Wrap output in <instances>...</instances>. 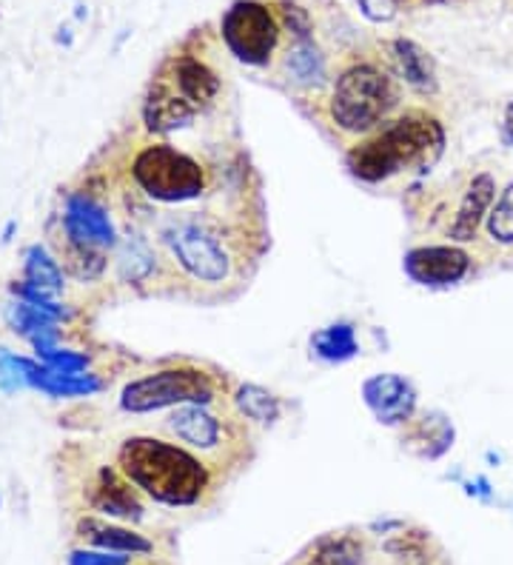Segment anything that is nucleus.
Segmentation results:
<instances>
[{"label":"nucleus","mask_w":513,"mask_h":565,"mask_svg":"<svg viewBox=\"0 0 513 565\" xmlns=\"http://www.w3.org/2000/svg\"><path fill=\"white\" fill-rule=\"evenodd\" d=\"M37 351H41V358L46 360L49 369H55V372H64V374H78L80 369H86V363H89L83 354H75V351H60L55 343L41 346Z\"/></svg>","instance_id":"obj_26"},{"label":"nucleus","mask_w":513,"mask_h":565,"mask_svg":"<svg viewBox=\"0 0 513 565\" xmlns=\"http://www.w3.org/2000/svg\"><path fill=\"white\" fill-rule=\"evenodd\" d=\"M399 106V89L394 78L371 64H356L337 78L328 115L345 135H368L383 126Z\"/></svg>","instance_id":"obj_3"},{"label":"nucleus","mask_w":513,"mask_h":565,"mask_svg":"<svg viewBox=\"0 0 513 565\" xmlns=\"http://www.w3.org/2000/svg\"><path fill=\"white\" fill-rule=\"evenodd\" d=\"M26 283L46 294H55L64 289V272L57 260H52L41 246H32L26 255Z\"/></svg>","instance_id":"obj_22"},{"label":"nucleus","mask_w":513,"mask_h":565,"mask_svg":"<svg viewBox=\"0 0 513 565\" xmlns=\"http://www.w3.org/2000/svg\"><path fill=\"white\" fill-rule=\"evenodd\" d=\"M235 406L246 420H254L260 426H271V422L280 417V400L265 388L254 386V383H246V386L237 388Z\"/></svg>","instance_id":"obj_21"},{"label":"nucleus","mask_w":513,"mask_h":565,"mask_svg":"<svg viewBox=\"0 0 513 565\" xmlns=\"http://www.w3.org/2000/svg\"><path fill=\"white\" fill-rule=\"evenodd\" d=\"M285 69H288V78L297 83V87L317 89L326 83V58L322 52L314 46L311 37H303V41H294V46L285 55Z\"/></svg>","instance_id":"obj_18"},{"label":"nucleus","mask_w":513,"mask_h":565,"mask_svg":"<svg viewBox=\"0 0 513 565\" xmlns=\"http://www.w3.org/2000/svg\"><path fill=\"white\" fill-rule=\"evenodd\" d=\"M200 112L189 101H183L174 89L166 83V80H157L155 89H151L149 101L142 106V121L157 135H169V132L185 129L192 126V121Z\"/></svg>","instance_id":"obj_14"},{"label":"nucleus","mask_w":513,"mask_h":565,"mask_svg":"<svg viewBox=\"0 0 513 565\" xmlns=\"http://www.w3.org/2000/svg\"><path fill=\"white\" fill-rule=\"evenodd\" d=\"M121 468L128 483L163 506H197L212 488V474L183 445L155 437H135L121 449Z\"/></svg>","instance_id":"obj_2"},{"label":"nucleus","mask_w":513,"mask_h":565,"mask_svg":"<svg viewBox=\"0 0 513 565\" xmlns=\"http://www.w3.org/2000/svg\"><path fill=\"white\" fill-rule=\"evenodd\" d=\"M311 351L317 358L328 360V363H345V360H351L356 351H360L354 326H351V323H337V326L314 331Z\"/></svg>","instance_id":"obj_19"},{"label":"nucleus","mask_w":513,"mask_h":565,"mask_svg":"<svg viewBox=\"0 0 513 565\" xmlns=\"http://www.w3.org/2000/svg\"><path fill=\"white\" fill-rule=\"evenodd\" d=\"M363 400L383 426H402L417 411V388L399 374H374L363 383Z\"/></svg>","instance_id":"obj_11"},{"label":"nucleus","mask_w":513,"mask_h":565,"mask_svg":"<svg viewBox=\"0 0 513 565\" xmlns=\"http://www.w3.org/2000/svg\"><path fill=\"white\" fill-rule=\"evenodd\" d=\"M166 431H169L180 445L200 454H214L226 445V426L212 408L203 403H189L178 406L166 417Z\"/></svg>","instance_id":"obj_10"},{"label":"nucleus","mask_w":513,"mask_h":565,"mask_svg":"<svg viewBox=\"0 0 513 565\" xmlns=\"http://www.w3.org/2000/svg\"><path fill=\"white\" fill-rule=\"evenodd\" d=\"M445 151V126L425 112H406L388 121L349 151V169L356 180L385 183L406 172H428Z\"/></svg>","instance_id":"obj_1"},{"label":"nucleus","mask_w":513,"mask_h":565,"mask_svg":"<svg viewBox=\"0 0 513 565\" xmlns=\"http://www.w3.org/2000/svg\"><path fill=\"white\" fill-rule=\"evenodd\" d=\"M394 64H397L399 78L406 80L413 92L420 94H434L440 80H436V64L434 58L422 49L417 41H408V37H397L391 44Z\"/></svg>","instance_id":"obj_16"},{"label":"nucleus","mask_w":513,"mask_h":565,"mask_svg":"<svg viewBox=\"0 0 513 565\" xmlns=\"http://www.w3.org/2000/svg\"><path fill=\"white\" fill-rule=\"evenodd\" d=\"M64 229L71 246L80 249H106L114 246V226L109 221L106 208L98 206L86 194H71L66 201Z\"/></svg>","instance_id":"obj_12"},{"label":"nucleus","mask_w":513,"mask_h":565,"mask_svg":"<svg viewBox=\"0 0 513 565\" xmlns=\"http://www.w3.org/2000/svg\"><path fill=\"white\" fill-rule=\"evenodd\" d=\"M420 3H448V0H420Z\"/></svg>","instance_id":"obj_31"},{"label":"nucleus","mask_w":513,"mask_h":565,"mask_svg":"<svg viewBox=\"0 0 513 565\" xmlns=\"http://www.w3.org/2000/svg\"><path fill=\"white\" fill-rule=\"evenodd\" d=\"M411 443H425L422 457L434 460L451 449V443H454V429H451L445 417L436 415L434 420H428L425 417V420L417 426V431L411 434Z\"/></svg>","instance_id":"obj_24"},{"label":"nucleus","mask_w":513,"mask_h":565,"mask_svg":"<svg viewBox=\"0 0 513 565\" xmlns=\"http://www.w3.org/2000/svg\"><path fill=\"white\" fill-rule=\"evenodd\" d=\"M283 15H285V23H288V30L294 32V41L311 37V23H308L306 9L294 7V3H285Z\"/></svg>","instance_id":"obj_29"},{"label":"nucleus","mask_w":513,"mask_h":565,"mask_svg":"<svg viewBox=\"0 0 513 565\" xmlns=\"http://www.w3.org/2000/svg\"><path fill=\"white\" fill-rule=\"evenodd\" d=\"M80 536L86 543H92L100 551H114V554H149L155 545L151 540H146L142 534L132 529H123V526H109L103 520H94V517H86L78 526Z\"/></svg>","instance_id":"obj_17"},{"label":"nucleus","mask_w":513,"mask_h":565,"mask_svg":"<svg viewBox=\"0 0 513 565\" xmlns=\"http://www.w3.org/2000/svg\"><path fill=\"white\" fill-rule=\"evenodd\" d=\"M166 246H169V251L174 255L180 269H183L189 278L197 280V283L217 286V283H226V280L231 278V272H235L231 246H228L226 237L217 229H212L208 223H174V226L166 231Z\"/></svg>","instance_id":"obj_6"},{"label":"nucleus","mask_w":513,"mask_h":565,"mask_svg":"<svg viewBox=\"0 0 513 565\" xmlns=\"http://www.w3.org/2000/svg\"><path fill=\"white\" fill-rule=\"evenodd\" d=\"M399 0H354V7L368 18L371 23H388L397 15Z\"/></svg>","instance_id":"obj_27"},{"label":"nucleus","mask_w":513,"mask_h":565,"mask_svg":"<svg viewBox=\"0 0 513 565\" xmlns=\"http://www.w3.org/2000/svg\"><path fill=\"white\" fill-rule=\"evenodd\" d=\"M306 565H365V545L351 534L322 536Z\"/></svg>","instance_id":"obj_20"},{"label":"nucleus","mask_w":513,"mask_h":565,"mask_svg":"<svg viewBox=\"0 0 513 565\" xmlns=\"http://www.w3.org/2000/svg\"><path fill=\"white\" fill-rule=\"evenodd\" d=\"M69 565H128L126 554H114V551H71Z\"/></svg>","instance_id":"obj_28"},{"label":"nucleus","mask_w":513,"mask_h":565,"mask_svg":"<svg viewBox=\"0 0 513 565\" xmlns=\"http://www.w3.org/2000/svg\"><path fill=\"white\" fill-rule=\"evenodd\" d=\"M183 101L192 103L197 112L212 106L220 94V78L214 72L212 66H206L197 58H178L171 64V78H163Z\"/></svg>","instance_id":"obj_13"},{"label":"nucleus","mask_w":513,"mask_h":565,"mask_svg":"<svg viewBox=\"0 0 513 565\" xmlns=\"http://www.w3.org/2000/svg\"><path fill=\"white\" fill-rule=\"evenodd\" d=\"M92 506L98 511L109 517H117V520H140L142 517V502L137 497V491L128 486L121 474H114L112 468H103L94 479V491H92Z\"/></svg>","instance_id":"obj_15"},{"label":"nucleus","mask_w":513,"mask_h":565,"mask_svg":"<svg viewBox=\"0 0 513 565\" xmlns=\"http://www.w3.org/2000/svg\"><path fill=\"white\" fill-rule=\"evenodd\" d=\"M223 41L237 60L263 66L277 49L280 23L260 0H237L223 18Z\"/></svg>","instance_id":"obj_7"},{"label":"nucleus","mask_w":513,"mask_h":565,"mask_svg":"<svg viewBox=\"0 0 513 565\" xmlns=\"http://www.w3.org/2000/svg\"><path fill=\"white\" fill-rule=\"evenodd\" d=\"M406 274L420 283V286L442 289L454 286L459 280L468 278L470 255L463 246L442 244V246H417L406 255Z\"/></svg>","instance_id":"obj_8"},{"label":"nucleus","mask_w":513,"mask_h":565,"mask_svg":"<svg viewBox=\"0 0 513 565\" xmlns=\"http://www.w3.org/2000/svg\"><path fill=\"white\" fill-rule=\"evenodd\" d=\"M214 397H217V386L212 374L197 365H174V369H160V372L132 380L123 388L121 406L132 415H149V411L189 406V403L212 406Z\"/></svg>","instance_id":"obj_5"},{"label":"nucleus","mask_w":513,"mask_h":565,"mask_svg":"<svg viewBox=\"0 0 513 565\" xmlns=\"http://www.w3.org/2000/svg\"><path fill=\"white\" fill-rule=\"evenodd\" d=\"M502 126H505L508 140H513V101L508 103V109H505V123H502Z\"/></svg>","instance_id":"obj_30"},{"label":"nucleus","mask_w":513,"mask_h":565,"mask_svg":"<svg viewBox=\"0 0 513 565\" xmlns=\"http://www.w3.org/2000/svg\"><path fill=\"white\" fill-rule=\"evenodd\" d=\"M485 235L493 246H513V183L499 192L491 215L485 221Z\"/></svg>","instance_id":"obj_23"},{"label":"nucleus","mask_w":513,"mask_h":565,"mask_svg":"<svg viewBox=\"0 0 513 565\" xmlns=\"http://www.w3.org/2000/svg\"><path fill=\"white\" fill-rule=\"evenodd\" d=\"M493 203H497V174L488 172V169L470 174L463 194H459V203H456V212L454 217H451L445 235H448L454 244H470V240H477L479 229H482L488 215H491Z\"/></svg>","instance_id":"obj_9"},{"label":"nucleus","mask_w":513,"mask_h":565,"mask_svg":"<svg viewBox=\"0 0 513 565\" xmlns=\"http://www.w3.org/2000/svg\"><path fill=\"white\" fill-rule=\"evenodd\" d=\"M135 183L160 203H189L206 192L208 174L192 155L169 144H155L137 151L132 163Z\"/></svg>","instance_id":"obj_4"},{"label":"nucleus","mask_w":513,"mask_h":565,"mask_svg":"<svg viewBox=\"0 0 513 565\" xmlns=\"http://www.w3.org/2000/svg\"><path fill=\"white\" fill-rule=\"evenodd\" d=\"M121 269L128 280H140L146 274H151L155 269V255L149 251V246L140 244V240H128L126 249L121 255Z\"/></svg>","instance_id":"obj_25"}]
</instances>
